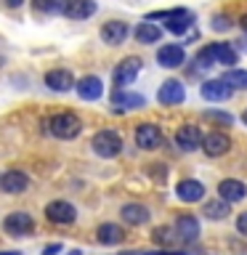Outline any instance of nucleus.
<instances>
[{"label":"nucleus","mask_w":247,"mask_h":255,"mask_svg":"<svg viewBox=\"0 0 247 255\" xmlns=\"http://www.w3.org/2000/svg\"><path fill=\"white\" fill-rule=\"evenodd\" d=\"M43 128L51 135H56V138L72 141V138L80 135V130H83V120H80L77 115H72V112H59V115H53L51 120H45Z\"/></svg>","instance_id":"1"},{"label":"nucleus","mask_w":247,"mask_h":255,"mask_svg":"<svg viewBox=\"0 0 247 255\" xmlns=\"http://www.w3.org/2000/svg\"><path fill=\"white\" fill-rule=\"evenodd\" d=\"M91 149H93L99 157H104V159H115L120 151H123V138H120L117 130L107 128V130H99V133L93 135Z\"/></svg>","instance_id":"2"},{"label":"nucleus","mask_w":247,"mask_h":255,"mask_svg":"<svg viewBox=\"0 0 247 255\" xmlns=\"http://www.w3.org/2000/svg\"><path fill=\"white\" fill-rule=\"evenodd\" d=\"M141 72V59L138 56H127L115 67L112 72V83H115V91H127V85H133L135 75Z\"/></svg>","instance_id":"3"},{"label":"nucleus","mask_w":247,"mask_h":255,"mask_svg":"<svg viewBox=\"0 0 247 255\" xmlns=\"http://www.w3.org/2000/svg\"><path fill=\"white\" fill-rule=\"evenodd\" d=\"M3 231L8 237H29L35 231V218L24 210H13L3 218Z\"/></svg>","instance_id":"4"},{"label":"nucleus","mask_w":247,"mask_h":255,"mask_svg":"<svg viewBox=\"0 0 247 255\" xmlns=\"http://www.w3.org/2000/svg\"><path fill=\"white\" fill-rule=\"evenodd\" d=\"M75 218L77 210L67 199H53V202L45 205V221L53 223V226H69V223H75Z\"/></svg>","instance_id":"5"},{"label":"nucleus","mask_w":247,"mask_h":255,"mask_svg":"<svg viewBox=\"0 0 247 255\" xmlns=\"http://www.w3.org/2000/svg\"><path fill=\"white\" fill-rule=\"evenodd\" d=\"M183 99H186V88L181 80H165L157 91V101L162 107H178V104H183Z\"/></svg>","instance_id":"6"},{"label":"nucleus","mask_w":247,"mask_h":255,"mask_svg":"<svg viewBox=\"0 0 247 255\" xmlns=\"http://www.w3.org/2000/svg\"><path fill=\"white\" fill-rule=\"evenodd\" d=\"M199 149H205L207 157H223L231 149V138H229V133H223V130H213V133L202 135V146Z\"/></svg>","instance_id":"7"},{"label":"nucleus","mask_w":247,"mask_h":255,"mask_svg":"<svg viewBox=\"0 0 247 255\" xmlns=\"http://www.w3.org/2000/svg\"><path fill=\"white\" fill-rule=\"evenodd\" d=\"M173 231L178 234L181 242H197L199 234H202V229H199V221H197L191 213H181L178 218H175Z\"/></svg>","instance_id":"8"},{"label":"nucleus","mask_w":247,"mask_h":255,"mask_svg":"<svg viewBox=\"0 0 247 255\" xmlns=\"http://www.w3.org/2000/svg\"><path fill=\"white\" fill-rule=\"evenodd\" d=\"M157 64L165 69H178L181 64H186V51H183V45H178V43L162 45L157 51Z\"/></svg>","instance_id":"9"},{"label":"nucleus","mask_w":247,"mask_h":255,"mask_svg":"<svg viewBox=\"0 0 247 255\" xmlns=\"http://www.w3.org/2000/svg\"><path fill=\"white\" fill-rule=\"evenodd\" d=\"M101 40L107 45H123L125 40H127V35H130V27H127V21H120V19H112V21H107L101 27Z\"/></svg>","instance_id":"10"},{"label":"nucleus","mask_w":247,"mask_h":255,"mask_svg":"<svg viewBox=\"0 0 247 255\" xmlns=\"http://www.w3.org/2000/svg\"><path fill=\"white\" fill-rule=\"evenodd\" d=\"M175 197L186 205L199 202V199H205V183H199L197 178H183L175 183Z\"/></svg>","instance_id":"11"},{"label":"nucleus","mask_w":247,"mask_h":255,"mask_svg":"<svg viewBox=\"0 0 247 255\" xmlns=\"http://www.w3.org/2000/svg\"><path fill=\"white\" fill-rule=\"evenodd\" d=\"M245 197H247V186L239 178H223L218 183V199H223V202L234 205V202H242Z\"/></svg>","instance_id":"12"},{"label":"nucleus","mask_w":247,"mask_h":255,"mask_svg":"<svg viewBox=\"0 0 247 255\" xmlns=\"http://www.w3.org/2000/svg\"><path fill=\"white\" fill-rule=\"evenodd\" d=\"M199 93H202L205 101H229L231 93H234V88L226 85L221 77H215V80H205L202 88H199Z\"/></svg>","instance_id":"13"},{"label":"nucleus","mask_w":247,"mask_h":255,"mask_svg":"<svg viewBox=\"0 0 247 255\" xmlns=\"http://www.w3.org/2000/svg\"><path fill=\"white\" fill-rule=\"evenodd\" d=\"M159 143H162V133H159L157 125L151 123H141L138 128H135V146L138 149H157Z\"/></svg>","instance_id":"14"},{"label":"nucleus","mask_w":247,"mask_h":255,"mask_svg":"<svg viewBox=\"0 0 247 255\" xmlns=\"http://www.w3.org/2000/svg\"><path fill=\"white\" fill-rule=\"evenodd\" d=\"M175 143H178L181 151H194L202 146V130L197 125H181L175 130Z\"/></svg>","instance_id":"15"},{"label":"nucleus","mask_w":247,"mask_h":255,"mask_svg":"<svg viewBox=\"0 0 247 255\" xmlns=\"http://www.w3.org/2000/svg\"><path fill=\"white\" fill-rule=\"evenodd\" d=\"M75 91L83 101H96L104 96V83H101V77H96V75H85L83 80L75 83Z\"/></svg>","instance_id":"16"},{"label":"nucleus","mask_w":247,"mask_h":255,"mask_svg":"<svg viewBox=\"0 0 247 255\" xmlns=\"http://www.w3.org/2000/svg\"><path fill=\"white\" fill-rule=\"evenodd\" d=\"M210 56H213V64H221L226 69H234V64L239 61V51L229 43H210Z\"/></svg>","instance_id":"17"},{"label":"nucleus","mask_w":247,"mask_h":255,"mask_svg":"<svg viewBox=\"0 0 247 255\" xmlns=\"http://www.w3.org/2000/svg\"><path fill=\"white\" fill-rule=\"evenodd\" d=\"M27 186H29V178H27V173H21V170H5L0 175V189H3L5 194H24Z\"/></svg>","instance_id":"18"},{"label":"nucleus","mask_w":247,"mask_h":255,"mask_svg":"<svg viewBox=\"0 0 247 255\" xmlns=\"http://www.w3.org/2000/svg\"><path fill=\"white\" fill-rule=\"evenodd\" d=\"M120 215H123V221L127 223V226H143V223H149V218H151L149 207L141 205V202H127V205H123Z\"/></svg>","instance_id":"19"},{"label":"nucleus","mask_w":247,"mask_h":255,"mask_svg":"<svg viewBox=\"0 0 247 255\" xmlns=\"http://www.w3.org/2000/svg\"><path fill=\"white\" fill-rule=\"evenodd\" d=\"M45 85L56 93H67L75 88V75H72L69 69H51L45 75Z\"/></svg>","instance_id":"20"},{"label":"nucleus","mask_w":247,"mask_h":255,"mask_svg":"<svg viewBox=\"0 0 247 255\" xmlns=\"http://www.w3.org/2000/svg\"><path fill=\"white\" fill-rule=\"evenodd\" d=\"M96 239H99V245H120L125 242V229L120 226V223H101L99 229H96Z\"/></svg>","instance_id":"21"},{"label":"nucleus","mask_w":247,"mask_h":255,"mask_svg":"<svg viewBox=\"0 0 247 255\" xmlns=\"http://www.w3.org/2000/svg\"><path fill=\"white\" fill-rule=\"evenodd\" d=\"M109 99L120 109H143L146 107V99L141 93H133V91H112Z\"/></svg>","instance_id":"22"},{"label":"nucleus","mask_w":247,"mask_h":255,"mask_svg":"<svg viewBox=\"0 0 247 255\" xmlns=\"http://www.w3.org/2000/svg\"><path fill=\"white\" fill-rule=\"evenodd\" d=\"M61 13L67 19H88L96 13V0H67Z\"/></svg>","instance_id":"23"},{"label":"nucleus","mask_w":247,"mask_h":255,"mask_svg":"<svg viewBox=\"0 0 247 255\" xmlns=\"http://www.w3.org/2000/svg\"><path fill=\"white\" fill-rule=\"evenodd\" d=\"M135 40H138L141 45H151V43H159V37H162V29L154 27L151 21H141L138 27H135Z\"/></svg>","instance_id":"24"},{"label":"nucleus","mask_w":247,"mask_h":255,"mask_svg":"<svg viewBox=\"0 0 247 255\" xmlns=\"http://www.w3.org/2000/svg\"><path fill=\"white\" fill-rule=\"evenodd\" d=\"M229 213H231V205L223 202V199H210L202 207V215L210 221H223V218H229Z\"/></svg>","instance_id":"25"},{"label":"nucleus","mask_w":247,"mask_h":255,"mask_svg":"<svg viewBox=\"0 0 247 255\" xmlns=\"http://www.w3.org/2000/svg\"><path fill=\"white\" fill-rule=\"evenodd\" d=\"M151 239H154V245L165 247V250H170V247L181 245L178 234H175V231H173L170 226H159V229H154V234H151Z\"/></svg>","instance_id":"26"},{"label":"nucleus","mask_w":247,"mask_h":255,"mask_svg":"<svg viewBox=\"0 0 247 255\" xmlns=\"http://www.w3.org/2000/svg\"><path fill=\"white\" fill-rule=\"evenodd\" d=\"M226 85L237 88V91H247V69H226V75L221 77Z\"/></svg>","instance_id":"27"},{"label":"nucleus","mask_w":247,"mask_h":255,"mask_svg":"<svg viewBox=\"0 0 247 255\" xmlns=\"http://www.w3.org/2000/svg\"><path fill=\"white\" fill-rule=\"evenodd\" d=\"M67 0H32L35 13H61Z\"/></svg>","instance_id":"28"},{"label":"nucleus","mask_w":247,"mask_h":255,"mask_svg":"<svg viewBox=\"0 0 247 255\" xmlns=\"http://www.w3.org/2000/svg\"><path fill=\"white\" fill-rule=\"evenodd\" d=\"M194 64H197L199 69H210V67H213V56H210V48L205 45L202 51L197 53V59H194Z\"/></svg>","instance_id":"29"},{"label":"nucleus","mask_w":247,"mask_h":255,"mask_svg":"<svg viewBox=\"0 0 247 255\" xmlns=\"http://www.w3.org/2000/svg\"><path fill=\"white\" fill-rule=\"evenodd\" d=\"M207 117H210V120H215V123H221L223 128H226V125H231V123H234V115H226V112H207Z\"/></svg>","instance_id":"30"},{"label":"nucleus","mask_w":247,"mask_h":255,"mask_svg":"<svg viewBox=\"0 0 247 255\" xmlns=\"http://www.w3.org/2000/svg\"><path fill=\"white\" fill-rule=\"evenodd\" d=\"M210 24H213V29H215V32H226V29L231 27L229 16H223V13H221V16H215V19H213Z\"/></svg>","instance_id":"31"},{"label":"nucleus","mask_w":247,"mask_h":255,"mask_svg":"<svg viewBox=\"0 0 247 255\" xmlns=\"http://www.w3.org/2000/svg\"><path fill=\"white\" fill-rule=\"evenodd\" d=\"M237 231H239L242 237H247V210L239 213V218H237Z\"/></svg>","instance_id":"32"},{"label":"nucleus","mask_w":247,"mask_h":255,"mask_svg":"<svg viewBox=\"0 0 247 255\" xmlns=\"http://www.w3.org/2000/svg\"><path fill=\"white\" fill-rule=\"evenodd\" d=\"M64 250V247L59 245V242H56V245H48V247H43V255H59Z\"/></svg>","instance_id":"33"},{"label":"nucleus","mask_w":247,"mask_h":255,"mask_svg":"<svg viewBox=\"0 0 247 255\" xmlns=\"http://www.w3.org/2000/svg\"><path fill=\"white\" fill-rule=\"evenodd\" d=\"M21 3H24V0H5V5H8V8H19Z\"/></svg>","instance_id":"34"},{"label":"nucleus","mask_w":247,"mask_h":255,"mask_svg":"<svg viewBox=\"0 0 247 255\" xmlns=\"http://www.w3.org/2000/svg\"><path fill=\"white\" fill-rule=\"evenodd\" d=\"M239 27H242V32H247V13L242 16V19H239Z\"/></svg>","instance_id":"35"},{"label":"nucleus","mask_w":247,"mask_h":255,"mask_svg":"<svg viewBox=\"0 0 247 255\" xmlns=\"http://www.w3.org/2000/svg\"><path fill=\"white\" fill-rule=\"evenodd\" d=\"M242 123H245V125H247V109H245V112H242Z\"/></svg>","instance_id":"36"},{"label":"nucleus","mask_w":247,"mask_h":255,"mask_svg":"<svg viewBox=\"0 0 247 255\" xmlns=\"http://www.w3.org/2000/svg\"><path fill=\"white\" fill-rule=\"evenodd\" d=\"M123 255H146V253H123Z\"/></svg>","instance_id":"37"},{"label":"nucleus","mask_w":247,"mask_h":255,"mask_svg":"<svg viewBox=\"0 0 247 255\" xmlns=\"http://www.w3.org/2000/svg\"><path fill=\"white\" fill-rule=\"evenodd\" d=\"M0 255H21V253H0Z\"/></svg>","instance_id":"38"}]
</instances>
